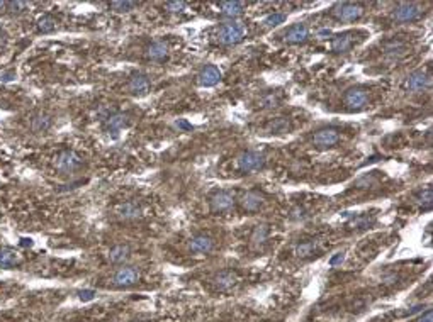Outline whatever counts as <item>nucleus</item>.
Returning <instances> with one entry per match:
<instances>
[{
  "mask_svg": "<svg viewBox=\"0 0 433 322\" xmlns=\"http://www.w3.org/2000/svg\"><path fill=\"white\" fill-rule=\"evenodd\" d=\"M318 249V241H306V242H301V244L296 247V254L299 258H309L316 253Z\"/></svg>",
  "mask_w": 433,
  "mask_h": 322,
  "instance_id": "nucleus-23",
  "label": "nucleus"
},
{
  "mask_svg": "<svg viewBox=\"0 0 433 322\" xmlns=\"http://www.w3.org/2000/svg\"><path fill=\"white\" fill-rule=\"evenodd\" d=\"M219 80H221V72L216 67H213V65L206 67L199 73V77H197V81H199L201 86H214L216 83H219Z\"/></svg>",
  "mask_w": 433,
  "mask_h": 322,
  "instance_id": "nucleus-13",
  "label": "nucleus"
},
{
  "mask_svg": "<svg viewBox=\"0 0 433 322\" xmlns=\"http://www.w3.org/2000/svg\"><path fill=\"white\" fill-rule=\"evenodd\" d=\"M167 55H168V46L165 43H162V41H156V43H153L151 46H148V49H146V56L150 58V60H155V61L163 60Z\"/></svg>",
  "mask_w": 433,
  "mask_h": 322,
  "instance_id": "nucleus-21",
  "label": "nucleus"
},
{
  "mask_svg": "<svg viewBox=\"0 0 433 322\" xmlns=\"http://www.w3.org/2000/svg\"><path fill=\"white\" fill-rule=\"evenodd\" d=\"M55 27H56V20L53 15H43V17L38 20L39 32H51L55 31Z\"/></svg>",
  "mask_w": 433,
  "mask_h": 322,
  "instance_id": "nucleus-27",
  "label": "nucleus"
},
{
  "mask_svg": "<svg viewBox=\"0 0 433 322\" xmlns=\"http://www.w3.org/2000/svg\"><path fill=\"white\" fill-rule=\"evenodd\" d=\"M420 311H423V305H416V307L410 309V311L404 314V316H411V314H416V312H420Z\"/></svg>",
  "mask_w": 433,
  "mask_h": 322,
  "instance_id": "nucleus-40",
  "label": "nucleus"
},
{
  "mask_svg": "<svg viewBox=\"0 0 433 322\" xmlns=\"http://www.w3.org/2000/svg\"><path fill=\"white\" fill-rule=\"evenodd\" d=\"M233 205H234V195L231 192H226V190L214 193L211 199V207L214 212H226V210H229Z\"/></svg>",
  "mask_w": 433,
  "mask_h": 322,
  "instance_id": "nucleus-9",
  "label": "nucleus"
},
{
  "mask_svg": "<svg viewBox=\"0 0 433 322\" xmlns=\"http://www.w3.org/2000/svg\"><path fill=\"white\" fill-rule=\"evenodd\" d=\"M238 280H240L238 278V275L233 273V271H221V273L214 278V285H216L217 290L226 292V290H229V288H233L234 285L238 283Z\"/></svg>",
  "mask_w": 433,
  "mask_h": 322,
  "instance_id": "nucleus-16",
  "label": "nucleus"
},
{
  "mask_svg": "<svg viewBox=\"0 0 433 322\" xmlns=\"http://www.w3.org/2000/svg\"><path fill=\"white\" fill-rule=\"evenodd\" d=\"M14 77H15L14 73H3V75L0 77V78H2L3 81H10V80H12V78H14Z\"/></svg>",
  "mask_w": 433,
  "mask_h": 322,
  "instance_id": "nucleus-41",
  "label": "nucleus"
},
{
  "mask_svg": "<svg viewBox=\"0 0 433 322\" xmlns=\"http://www.w3.org/2000/svg\"><path fill=\"white\" fill-rule=\"evenodd\" d=\"M313 144L318 148H331L340 141V133L333 127H328V129H321L313 136Z\"/></svg>",
  "mask_w": 433,
  "mask_h": 322,
  "instance_id": "nucleus-8",
  "label": "nucleus"
},
{
  "mask_svg": "<svg viewBox=\"0 0 433 322\" xmlns=\"http://www.w3.org/2000/svg\"><path fill=\"white\" fill-rule=\"evenodd\" d=\"M127 90L134 95H144L150 90V80L144 75H134L127 81Z\"/></svg>",
  "mask_w": 433,
  "mask_h": 322,
  "instance_id": "nucleus-17",
  "label": "nucleus"
},
{
  "mask_svg": "<svg viewBox=\"0 0 433 322\" xmlns=\"http://www.w3.org/2000/svg\"><path fill=\"white\" fill-rule=\"evenodd\" d=\"M177 127H180V129H185V131H191L192 129V124H189L185 119H179L177 121Z\"/></svg>",
  "mask_w": 433,
  "mask_h": 322,
  "instance_id": "nucleus-38",
  "label": "nucleus"
},
{
  "mask_svg": "<svg viewBox=\"0 0 433 322\" xmlns=\"http://www.w3.org/2000/svg\"><path fill=\"white\" fill-rule=\"evenodd\" d=\"M418 322H433V312H432V311H427V312H425L423 316L418 319Z\"/></svg>",
  "mask_w": 433,
  "mask_h": 322,
  "instance_id": "nucleus-39",
  "label": "nucleus"
},
{
  "mask_svg": "<svg viewBox=\"0 0 433 322\" xmlns=\"http://www.w3.org/2000/svg\"><path fill=\"white\" fill-rule=\"evenodd\" d=\"M27 7L26 2H7V9L10 12H22Z\"/></svg>",
  "mask_w": 433,
  "mask_h": 322,
  "instance_id": "nucleus-35",
  "label": "nucleus"
},
{
  "mask_svg": "<svg viewBox=\"0 0 433 322\" xmlns=\"http://www.w3.org/2000/svg\"><path fill=\"white\" fill-rule=\"evenodd\" d=\"M374 221L375 219L372 217V219H369V216H360V217H355L352 221V226L353 228H360V229H364V228H369V226H372L374 224Z\"/></svg>",
  "mask_w": 433,
  "mask_h": 322,
  "instance_id": "nucleus-32",
  "label": "nucleus"
},
{
  "mask_svg": "<svg viewBox=\"0 0 433 322\" xmlns=\"http://www.w3.org/2000/svg\"><path fill=\"white\" fill-rule=\"evenodd\" d=\"M345 105L350 110H362L369 105V93L364 88H350L345 93Z\"/></svg>",
  "mask_w": 433,
  "mask_h": 322,
  "instance_id": "nucleus-7",
  "label": "nucleus"
},
{
  "mask_svg": "<svg viewBox=\"0 0 433 322\" xmlns=\"http://www.w3.org/2000/svg\"><path fill=\"white\" fill-rule=\"evenodd\" d=\"M353 44H355V36L352 32H345V34H340L333 39L331 49L335 53H346L353 48Z\"/></svg>",
  "mask_w": 433,
  "mask_h": 322,
  "instance_id": "nucleus-15",
  "label": "nucleus"
},
{
  "mask_svg": "<svg viewBox=\"0 0 433 322\" xmlns=\"http://www.w3.org/2000/svg\"><path fill=\"white\" fill-rule=\"evenodd\" d=\"M432 200H433V192L432 188H425L423 192L418 193V202L420 204H425L427 205V209L432 207Z\"/></svg>",
  "mask_w": 433,
  "mask_h": 322,
  "instance_id": "nucleus-33",
  "label": "nucleus"
},
{
  "mask_svg": "<svg viewBox=\"0 0 433 322\" xmlns=\"http://www.w3.org/2000/svg\"><path fill=\"white\" fill-rule=\"evenodd\" d=\"M277 102H279L277 93H267V95H263L262 100H260V107H263V109H269V107H275Z\"/></svg>",
  "mask_w": 433,
  "mask_h": 322,
  "instance_id": "nucleus-31",
  "label": "nucleus"
},
{
  "mask_svg": "<svg viewBox=\"0 0 433 322\" xmlns=\"http://www.w3.org/2000/svg\"><path fill=\"white\" fill-rule=\"evenodd\" d=\"M115 214L124 221H133V219L141 216V209L136 202H124V204H119L115 207Z\"/></svg>",
  "mask_w": 433,
  "mask_h": 322,
  "instance_id": "nucleus-14",
  "label": "nucleus"
},
{
  "mask_svg": "<svg viewBox=\"0 0 433 322\" xmlns=\"http://www.w3.org/2000/svg\"><path fill=\"white\" fill-rule=\"evenodd\" d=\"M241 204H243V209L248 210V212H257L263 205V199L257 192H246L245 195H243Z\"/></svg>",
  "mask_w": 433,
  "mask_h": 322,
  "instance_id": "nucleus-19",
  "label": "nucleus"
},
{
  "mask_svg": "<svg viewBox=\"0 0 433 322\" xmlns=\"http://www.w3.org/2000/svg\"><path fill=\"white\" fill-rule=\"evenodd\" d=\"M20 241H22L20 242L22 246H32V239H20Z\"/></svg>",
  "mask_w": 433,
  "mask_h": 322,
  "instance_id": "nucleus-43",
  "label": "nucleus"
},
{
  "mask_svg": "<svg viewBox=\"0 0 433 322\" xmlns=\"http://www.w3.org/2000/svg\"><path fill=\"white\" fill-rule=\"evenodd\" d=\"M138 280L139 271L136 268H121L114 275V285H117V287H129V285H134Z\"/></svg>",
  "mask_w": 433,
  "mask_h": 322,
  "instance_id": "nucleus-11",
  "label": "nucleus"
},
{
  "mask_svg": "<svg viewBox=\"0 0 433 322\" xmlns=\"http://www.w3.org/2000/svg\"><path fill=\"white\" fill-rule=\"evenodd\" d=\"M267 238H269V228L267 226H257L253 234H251V241L255 244H263L267 241Z\"/></svg>",
  "mask_w": 433,
  "mask_h": 322,
  "instance_id": "nucleus-28",
  "label": "nucleus"
},
{
  "mask_svg": "<svg viewBox=\"0 0 433 322\" xmlns=\"http://www.w3.org/2000/svg\"><path fill=\"white\" fill-rule=\"evenodd\" d=\"M213 239L209 236H204V234H197L189 241V249L196 254H208L213 249Z\"/></svg>",
  "mask_w": 433,
  "mask_h": 322,
  "instance_id": "nucleus-10",
  "label": "nucleus"
},
{
  "mask_svg": "<svg viewBox=\"0 0 433 322\" xmlns=\"http://www.w3.org/2000/svg\"><path fill=\"white\" fill-rule=\"evenodd\" d=\"M425 15V9L423 5L420 3H398L394 7L393 12V19L398 20V22H413V20L422 19Z\"/></svg>",
  "mask_w": 433,
  "mask_h": 322,
  "instance_id": "nucleus-1",
  "label": "nucleus"
},
{
  "mask_svg": "<svg viewBox=\"0 0 433 322\" xmlns=\"http://www.w3.org/2000/svg\"><path fill=\"white\" fill-rule=\"evenodd\" d=\"M282 22H286V14H280V12H275V14L269 15V17L263 20V24H265L267 27H275Z\"/></svg>",
  "mask_w": 433,
  "mask_h": 322,
  "instance_id": "nucleus-30",
  "label": "nucleus"
},
{
  "mask_svg": "<svg viewBox=\"0 0 433 322\" xmlns=\"http://www.w3.org/2000/svg\"><path fill=\"white\" fill-rule=\"evenodd\" d=\"M286 41L289 44H299L304 43L309 36V29L304 24H294L292 27H289L286 31Z\"/></svg>",
  "mask_w": 433,
  "mask_h": 322,
  "instance_id": "nucleus-12",
  "label": "nucleus"
},
{
  "mask_svg": "<svg viewBox=\"0 0 433 322\" xmlns=\"http://www.w3.org/2000/svg\"><path fill=\"white\" fill-rule=\"evenodd\" d=\"M82 164H84V160H82L75 151H61L55 156L56 170H60L63 173L75 171L77 168L82 166Z\"/></svg>",
  "mask_w": 433,
  "mask_h": 322,
  "instance_id": "nucleus-4",
  "label": "nucleus"
},
{
  "mask_svg": "<svg viewBox=\"0 0 433 322\" xmlns=\"http://www.w3.org/2000/svg\"><path fill=\"white\" fill-rule=\"evenodd\" d=\"M15 263H17V254H15L14 249H9V247L0 249V266L2 268L14 266Z\"/></svg>",
  "mask_w": 433,
  "mask_h": 322,
  "instance_id": "nucleus-25",
  "label": "nucleus"
},
{
  "mask_svg": "<svg viewBox=\"0 0 433 322\" xmlns=\"http://www.w3.org/2000/svg\"><path fill=\"white\" fill-rule=\"evenodd\" d=\"M49 126H51V119L44 114H38L36 117H32V121H31V129L36 131V133L49 129Z\"/></svg>",
  "mask_w": 433,
  "mask_h": 322,
  "instance_id": "nucleus-24",
  "label": "nucleus"
},
{
  "mask_svg": "<svg viewBox=\"0 0 433 322\" xmlns=\"http://www.w3.org/2000/svg\"><path fill=\"white\" fill-rule=\"evenodd\" d=\"M127 256H129V247L119 244V246H114L112 249L109 251V254H107V259H109L110 263H114V265H117V263L126 261Z\"/></svg>",
  "mask_w": 433,
  "mask_h": 322,
  "instance_id": "nucleus-22",
  "label": "nucleus"
},
{
  "mask_svg": "<svg viewBox=\"0 0 433 322\" xmlns=\"http://www.w3.org/2000/svg\"><path fill=\"white\" fill-rule=\"evenodd\" d=\"M126 124H127V114L114 112L106 119L104 127H106V131H109V133H117L119 129H122V127L126 126Z\"/></svg>",
  "mask_w": 433,
  "mask_h": 322,
  "instance_id": "nucleus-18",
  "label": "nucleus"
},
{
  "mask_svg": "<svg viewBox=\"0 0 433 322\" xmlns=\"http://www.w3.org/2000/svg\"><path fill=\"white\" fill-rule=\"evenodd\" d=\"M289 129V121L286 117H277L274 119L269 126H267V131L272 134H280V133H286V131Z\"/></svg>",
  "mask_w": 433,
  "mask_h": 322,
  "instance_id": "nucleus-26",
  "label": "nucleus"
},
{
  "mask_svg": "<svg viewBox=\"0 0 433 322\" xmlns=\"http://www.w3.org/2000/svg\"><path fill=\"white\" fill-rule=\"evenodd\" d=\"M78 297H80V300L87 302V300H92L94 297H96V292L94 290H82L80 294H78Z\"/></svg>",
  "mask_w": 433,
  "mask_h": 322,
  "instance_id": "nucleus-36",
  "label": "nucleus"
},
{
  "mask_svg": "<svg viewBox=\"0 0 433 322\" xmlns=\"http://www.w3.org/2000/svg\"><path fill=\"white\" fill-rule=\"evenodd\" d=\"M432 85L430 73L423 72V70H416V72L410 73L404 81V88L411 90V92H420V90H427Z\"/></svg>",
  "mask_w": 433,
  "mask_h": 322,
  "instance_id": "nucleus-6",
  "label": "nucleus"
},
{
  "mask_svg": "<svg viewBox=\"0 0 433 322\" xmlns=\"http://www.w3.org/2000/svg\"><path fill=\"white\" fill-rule=\"evenodd\" d=\"M109 7L115 12H129L138 7V2H110Z\"/></svg>",
  "mask_w": 433,
  "mask_h": 322,
  "instance_id": "nucleus-29",
  "label": "nucleus"
},
{
  "mask_svg": "<svg viewBox=\"0 0 433 322\" xmlns=\"http://www.w3.org/2000/svg\"><path fill=\"white\" fill-rule=\"evenodd\" d=\"M219 10L221 14L228 15V17H238L245 10V3L243 2H219Z\"/></svg>",
  "mask_w": 433,
  "mask_h": 322,
  "instance_id": "nucleus-20",
  "label": "nucleus"
},
{
  "mask_svg": "<svg viewBox=\"0 0 433 322\" xmlns=\"http://www.w3.org/2000/svg\"><path fill=\"white\" fill-rule=\"evenodd\" d=\"M343 259H345V254H343V253H336L331 259H329V265H331V266H336L338 263H341V261H343Z\"/></svg>",
  "mask_w": 433,
  "mask_h": 322,
  "instance_id": "nucleus-37",
  "label": "nucleus"
},
{
  "mask_svg": "<svg viewBox=\"0 0 433 322\" xmlns=\"http://www.w3.org/2000/svg\"><path fill=\"white\" fill-rule=\"evenodd\" d=\"M263 163H265V158H263V155H260V153H257V151H246V153H243V155L238 156V160H236L238 170L243 171V173H250L253 170H258V168L263 166Z\"/></svg>",
  "mask_w": 433,
  "mask_h": 322,
  "instance_id": "nucleus-5",
  "label": "nucleus"
},
{
  "mask_svg": "<svg viewBox=\"0 0 433 322\" xmlns=\"http://www.w3.org/2000/svg\"><path fill=\"white\" fill-rule=\"evenodd\" d=\"M320 34H321V36H328V34H329V31H326V29H325V31H321Z\"/></svg>",
  "mask_w": 433,
  "mask_h": 322,
  "instance_id": "nucleus-44",
  "label": "nucleus"
},
{
  "mask_svg": "<svg viewBox=\"0 0 433 322\" xmlns=\"http://www.w3.org/2000/svg\"><path fill=\"white\" fill-rule=\"evenodd\" d=\"M165 9L177 14V12H182L185 9V2H167L165 3Z\"/></svg>",
  "mask_w": 433,
  "mask_h": 322,
  "instance_id": "nucleus-34",
  "label": "nucleus"
},
{
  "mask_svg": "<svg viewBox=\"0 0 433 322\" xmlns=\"http://www.w3.org/2000/svg\"><path fill=\"white\" fill-rule=\"evenodd\" d=\"M331 12L341 22H353V20L360 19L362 15H364V7L358 5V3L345 2V3H336Z\"/></svg>",
  "mask_w": 433,
  "mask_h": 322,
  "instance_id": "nucleus-3",
  "label": "nucleus"
},
{
  "mask_svg": "<svg viewBox=\"0 0 433 322\" xmlns=\"http://www.w3.org/2000/svg\"><path fill=\"white\" fill-rule=\"evenodd\" d=\"M245 27L241 26V24H224V26L219 27V31H217V41H219L221 44H226V46H229V44H238L241 43L243 39H245Z\"/></svg>",
  "mask_w": 433,
  "mask_h": 322,
  "instance_id": "nucleus-2",
  "label": "nucleus"
},
{
  "mask_svg": "<svg viewBox=\"0 0 433 322\" xmlns=\"http://www.w3.org/2000/svg\"><path fill=\"white\" fill-rule=\"evenodd\" d=\"M292 214H294V217H296V219H299V217L303 219V217H304V210H303V209H296Z\"/></svg>",
  "mask_w": 433,
  "mask_h": 322,
  "instance_id": "nucleus-42",
  "label": "nucleus"
}]
</instances>
